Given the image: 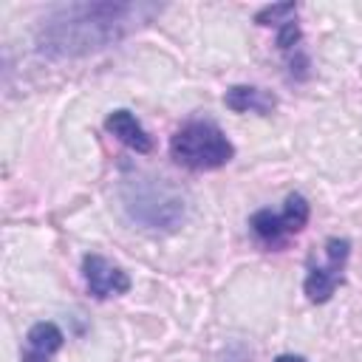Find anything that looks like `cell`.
<instances>
[{
    "label": "cell",
    "instance_id": "6da1fadb",
    "mask_svg": "<svg viewBox=\"0 0 362 362\" xmlns=\"http://www.w3.org/2000/svg\"><path fill=\"white\" fill-rule=\"evenodd\" d=\"M158 11L156 3H71L42 20L37 48L57 59L85 57L119 42Z\"/></svg>",
    "mask_w": 362,
    "mask_h": 362
},
{
    "label": "cell",
    "instance_id": "7a4b0ae2",
    "mask_svg": "<svg viewBox=\"0 0 362 362\" xmlns=\"http://www.w3.org/2000/svg\"><path fill=\"white\" fill-rule=\"evenodd\" d=\"M122 206L124 215L147 232H173L187 215L184 192L167 178L153 175L127 178L122 184Z\"/></svg>",
    "mask_w": 362,
    "mask_h": 362
},
{
    "label": "cell",
    "instance_id": "3957f363",
    "mask_svg": "<svg viewBox=\"0 0 362 362\" xmlns=\"http://www.w3.org/2000/svg\"><path fill=\"white\" fill-rule=\"evenodd\" d=\"M170 156L187 170H218L232 161L235 147L226 133L212 122H187L170 139Z\"/></svg>",
    "mask_w": 362,
    "mask_h": 362
},
{
    "label": "cell",
    "instance_id": "277c9868",
    "mask_svg": "<svg viewBox=\"0 0 362 362\" xmlns=\"http://www.w3.org/2000/svg\"><path fill=\"white\" fill-rule=\"evenodd\" d=\"M308 201L300 195V192H291L283 204V212H272V209H257L252 218H249V226L255 232V238L272 249L283 246L288 235H297L303 232V226L308 223Z\"/></svg>",
    "mask_w": 362,
    "mask_h": 362
},
{
    "label": "cell",
    "instance_id": "5b68a950",
    "mask_svg": "<svg viewBox=\"0 0 362 362\" xmlns=\"http://www.w3.org/2000/svg\"><path fill=\"white\" fill-rule=\"evenodd\" d=\"M348 255H351V240H345V238H328L325 240V263L311 266L305 274V283H303L305 297L311 303H328L331 300V294L342 283Z\"/></svg>",
    "mask_w": 362,
    "mask_h": 362
},
{
    "label": "cell",
    "instance_id": "8992f818",
    "mask_svg": "<svg viewBox=\"0 0 362 362\" xmlns=\"http://www.w3.org/2000/svg\"><path fill=\"white\" fill-rule=\"evenodd\" d=\"M82 274L88 283V291L96 300H107L116 294H124L130 288V277L127 272H122L116 263L105 260L102 255H85L82 257Z\"/></svg>",
    "mask_w": 362,
    "mask_h": 362
},
{
    "label": "cell",
    "instance_id": "52a82bcc",
    "mask_svg": "<svg viewBox=\"0 0 362 362\" xmlns=\"http://www.w3.org/2000/svg\"><path fill=\"white\" fill-rule=\"evenodd\" d=\"M65 337L57 322H37L25 334V348H23V362H51V356L62 348Z\"/></svg>",
    "mask_w": 362,
    "mask_h": 362
},
{
    "label": "cell",
    "instance_id": "ba28073f",
    "mask_svg": "<svg viewBox=\"0 0 362 362\" xmlns=\"http://www.w3.org/2000/svg\"><path fill=\"white\" fill-rule=\"evenodd\" d=\"M105 127H107V133H113L122 144H127V147L136 150V153H150V150H153V139H150L147 130L139 124V119H136L130 110H124V107L113 110V113L105 119Z\"/></svg>",
    "mask_w": 362,
    "mask_h": 362
},
{
    "label": "cell",
    "instance_id": "9c48e42d",
    "mask_svg": "<svg viewBox=\"0 0 362 362\" xmlns=\"http://www.w3.org/2000/svg\"><path fill=\"white\" fill-rule=\"evenodd\" d=\"M223 105L235 113H246V110H255V113H269L277 99L269 93V90H260V88H252V85H235L226 90L223 96Z\"/></svg>",
    "mask_w": 362,
    "mask_h": 362
},
{
    "label": "cell",
    "instance_id": "30bf717a",
    "mask_svg": "<svg viewBox=\"0 0 362 362\" xmlns=\"http://www.w3.org/2000/svg\"><path fill=\"white\" fill-rule=\"evenodd\" d=\"M294 14H297V6L294 3H286V6H266V8H260L257 14H255V23L257 25H286V23H291L294 20Z\"/></svg>",
    "mask_w": 362,
    "mask_h": 362
},
{
    "label": "cell",
    "instance_id": "8fae6325",
    "mask_svg": "<svg viewBox=\"0 0 362 362\" xmlns=\"http://www.w3.org/2000/svg\"><path fill=\"white\" fill-rule=\"evenodd\" d=\"M274 362H305L303 356H297V354H280Z\"/></svg>",
    "mask_w": 362,
    "mask_h": 362
}]
</instances>
